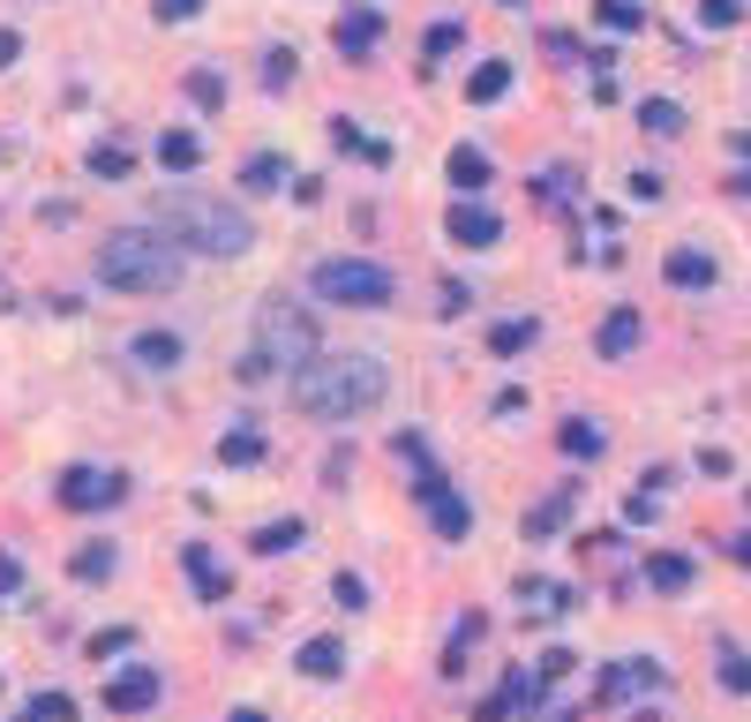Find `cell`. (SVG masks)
Wrapping results in <instances>:
<instances>
[{
    "mask_svg": "<svg viewBox=\"0 0 751 722\" xmlns=\"http://www.w3.org/2000/svg\"><path fill=\"white\" fill-rule=\"evenodd\" d=\"M151 700H159V670H121V678L106 685V708L113 715H151Z\"/></svg>",
    "mask_w": 751,
    "mask_h": 722,
    "instance_id": "9",
    "label": "cell"
},
{
    "mask_svg": "<svg viewBox=\"0 0 751 722\" xmlns=\"http://www.w3.org/2000/svg\"><path fill=\"white\" fill-rule=\"evenodd\" d=\"M135 362H143V369H181V340H173V332H143V340H135Z\"/></svg>",
    "mask_w": 751,
    "mask_h": 722,
    "instance_id": "22",
    "label": "cell"
},
{
    "mask_svg": "<svg viewBox=\"0 0 751 722\" xmlns=\"http://www.w3.org/2000/svg\"><path fill=\"white\" fill-rule=\"evenodd\" d=\"M451 241H459V249H497V241H503V218L481 212V204H451Z\"/></svg>",
    "mask_w": 751,
    "mask_h": 722,
    "instance_id": "10",
    "label": "cell"
},
{
    "mask_svg": "<svg viewBox=\"0 0 751 722\" xmlns=\"http://www.w3.org/2000/svg\"><path fill=\"white\" fill-rule=\"evenodd\" d=\"M391 287H399V279H391L383 263H369V256H324V263H316V294L338 301V309H383Z\"/></svg>",
    "mask_w": 751,
    "mask_h": 722,
    "instance_id": "5",
    "label": "cell"
},
{
    "mask_svg": "<svg viewBox=\"0 0 751 722\" xmlns=\"http://www.w3.org/2000/svg\"><path fill=\"white\" fill-rule=\"evenodd\" d=\"M128 497V474H106V467H68L61 474V505L68 511H106Z\"/></svg>",
    "mask_w": 751,
    "mask_h": 722,
    "instance_id": "7",
    "label": "cell"
},
{
    "mask_svg": "<svg viewBox=\"0 0 751 722\" xmlns=\"http://www.w3.org/2000/svg\"><path fill=\"white\" fill-rule=\"evenodd\" d=\"M737 151H744V159H751V128H744V136H737Z\"/></svg>",
    "mask_w": 751,
    "mask_h": 722,
    "instance_id": "42",
    "label": "cell"
},
{
    "mask_svg": "<svg viewBox=\"0 0 751 722\" xmlns=\"http://www.w3.org/2000/svg\"><path fill=\"white\" fill-rule=\"evenodd\" d=\"M503 90H511V61H481V68L466 76V98H474V106H497Z\"/></svg>",
    "mask_w": 751,
    "mask_h": 722,
    "instance_id": "14",
    "label": "cell"
},
{
    "mask_svg": "<svg viewBox=\"0 0 751 722\" xmlns=\"http://www.w3.org/2000/svg\"><path fill=\"white\" fill-rule=\"evenodd\" d=\"M159 234H166L173 249L188 256H249L255 226L249 212H233L226 196H204V188H173L166 204H159Z\"/></svg>",
    "mask_w": 751,
    "mask_h": 722,
    "instance_id": "2",
    "label": "cell"
},
{
    "mask_svg": "<svg viewBox=\"0 0 751 722\" xmlns=\"http://www.w3.org/2000/svg\"><path fill=\"white\" fill-rule=\"evenodd\" d=\"M331 595L346 602V610H361V602H369V588H361V580H353V572H338V580H331Z\"/></svg>",
    "mask_w": 751,
    "mask_h": 722,
    "instance_id": "36",
    "label": "cell"
},
{
    "mask_svg": "<svg viewBox=\"0 0 751 722\" xmlns=\"http://www.w3.org/2000/svg\"><path fill=\"white\" fill-rule=\"evenodd\" d=\"M188 98H196V106H218V98H226V84H218L210 68H196V76H188Z\"/></svg>",
    "mask_w": 751,
    "mask_h": 722,
    "instance_id": "34",
    "label": "cell"
},
{
    "mask_svg": "<svg viewBox=\"0 0 751 722\" xmlns=\"http://www.w3.org/2000/svg\"><path fill=\"white\" fill-rule=\"evenodd\" d=\"M113 564H121L113 542H84V550H76V580H113Z\"/></svg>",
    "mask_w": 751,
    "mask_h": 722,
    "instance_id": "25",
    "label": "cell"
},
{
    "mask_svg": "<svg viewBox=\"0 0 751 722\" xmlns=\"http://www.w3.org/2000/svg\"><path fill=\"white\" fill-rule=\"evenodd\" d=\"M90 173H98V181H121V173H128V151L98 143V151H90Z\"/></svg>",
    "mask_w": 751,
    "mask_h": 722,
    "instance_id": "31",
    "label": "cell"
},
{
    "mask_svg": "<svg viewBox=\"0 0 751 722\" xmlns=\"http://www.w3.org/2000/svg\"><path fill=\"white\" fill-rule=\"evenodd\" d=\"M383 391H391V377L375 354H316L293 369V399L316 422H361L369 407H383Z\"/></svg>",
    "mask_w": 751,
    "mask_h": 722,
    "instance_id": "1",
    "label": "cell"
},
{
    "mask_svg": "<svg viewBox=\"0 0 751 722\" xmlns=\"http://www.w3.org/2000/svg\"><path fill=\"white\" fill-rule=\"evenodd\" d=\"M451 45H459V23H436V31H428V61H444Z\"/></svg>",
    "mask_w": 751,
    "mask_h": 722,
    "instance_id": "38",
    "label": "cell"
},
{
    "mask_svg": "<svg viewBox=\"0 0 751 722\" xmlns=\"http://www.w3.org/2000/svg\"><path fill=\"white\" fill-rule=\"evenodd\" d=\"M375 39H383V15H375V8H353V15H338V53H353V61H361Z\"/></svg>",
    "mask_w": 751,
    "mask_h": 722,
    "instance_id": "13",
    "label": "cell"
},
{
    "mask_svg": "<svg viewBox=\"0 0 751 722\" xmlns=\"http://www.w3.org/2000/svg\"><path fill=\"white\" fill-rule=\"evenodd\" d=\"M293 662H301V678H338V670H346V647H338V639H308Z\"/></svg>",
    "mask_w": 751,
    "mask_h": 722,
    "instance_id": "16",
    "label": "cell"
},
{
    "mask_svg": "<svg viewBox=\"0 0 751 722\" xmlns=\"http://www.w3.org/2000/svg\"><path fill=\"white\" fill-rule=\"evenodd\" d=\"M646 580H654L662 595H684V588H692V557H676V550L646 557Z\"/></svg>",
    "mask_w": 751,
    "mask_h": 722,
    "instance_id": "17",
    "label": "cell"
},
{
    "mask_svg": "<svg viewBox=\"0 0 751 722\" xmlns=\"http://www.w3.org/2000/svg\"><path fill=\"white\" fill-rule=\"evenodd\" d=\"M601 23H609V31H639V8H631V0H601Z\"/></svg>",
    "mask_w": 751,
    "mask_h": 722,
    "instance_id": "35",
    "label": "cell"
},
{
    "mask_svg": "<svg viewBox=\"0 0 751 722\" xmlns=\"http://www.w3.org/2000/svg\"><path fill=\"white\" fill-rule=\"evenodd\" d=\"M301 542H308V527H301V519H271V527H255V557L301 550Z\"/></svg>",
    "mask_w": 751,
    "mask_h": 722,
    "instance_id": "20",
    "label": "cell"
},
{
    "mask_svg": "<svg viewBox=\"0 0 751 722\" xmlns=\"http://www.w3.org/2000/svg\"><path fill=\"white\" fill-rule=\"evenodd\" d=\"M241 181H249L255 196H271V188H279V181H286V159H271V151H255L249 166H241Z\"/></svg>",
    "mask_w": 751,
    "mask_h": 722,
    "instance_id": "24",
    "label": "cell"
},
{
    "mask_svg": "<svg viewBox=\"0 0 751 722\" xmlns=\"http://www.w3.org/2000/svg\"><path fill=\"white\" fill-rule=\"evenodd\" d=\"M744 564H751V535H744Z\"/></svg>",
    "mask_w": 751,
    "mask_h": 722,
    "instance_id": "43",
    "label": "cell"
},
{
    "mask_svg": "<svg viewBox=\"0 0 751 722\" xmlns=\"http://www.w3.org/2000/svg\"><path fill=\"white\" fill-rule=\"evenodd\" d=\"M639 121L654 128V136H684V106H676V98H646V106H639Z\"/></svg>",
    "mask_w": 751,
    "mask_h": 722,
    "instance_id": "23",
    "label": "cell"
},
{
    "mask_svg": "<svg viewBox=\"0 0 751 722\" xmlns=\"http://www.w3.org/2000/svg\"><path fill=\"white\" fill-rule=\"evenodd\" d=\"M196 159H204V143H196L188 128H166V136H159V166L166 173H188Z\"/></svg>",
    "mask_w": 751,
    "mask_h": 722,
    "instance_id": "18",
    "label": "cell"
},
{
    "mask_svg": "<svg viewBox=\"0 0 751 722\" xmlns=\"http://www.w3.org/2000/svg\"><path fill=\"white\" fill-rule=\"evenodd\" d=\"M542 692H548L542 678H526V670H511V678H503V692L489 700V708H481V722H511V715H534V708H542Z\"/></svg>",
    "mask_w": 751,
    "mask_h": 722,
    "instance_id": "8",
    "label": "cell"
},
{
    "mask_svg": "<svg viewBox=\"0 0 751 722\" xmlns=\"http://www.w3.org/2000/svg\"><path fill=\"white\" fill-rule=\"evenodd\" d=\"M721 685H729V692H751V655L744 647H721Z\"/></svg>",
    "mask_w": 751,
    "mask_h": 722,
    "instance_id": "29",
    "label": "cell"
},
{
    "mask_svg": "<svg viewBox=\"0 0 751 722\" xmlns=\"http://www.w3.org/2000/svg\"><path fill=\"white\" fill-rule=\"evenodd\" d=\"M233 722H263V715H255V708H233Z\"/></svg>",
    "mask_w": 751,
    "mask_h": 722,
    "instance_id": "41",
    "label": "cell"
},
{
    "mask_svg": "<svg viewBox=\"0 0 751 722\" xmlns=\"http://www.w3.org/2000/svg\"><path fill=\"white\" fill-rule=\"evenodd\" d=\"M218 460H226V467H255V460H263V437H255V429H233V437L218 444Z\"/></svg>",
    "mask_w": 751,
    "mask_h": 722,
    "instance_id": "27",
    "label": "cell"
},
{
    "mask_svg": "<svg viewBox=\"0 0 751 722\" xmlns=\"http://www.w3.org/2000/svg\"><path fill=\"white\" fill-rule=\"evenodd\" d=\"M181 564H188V580H196V595H204V602H218V595H226V588H233V580L218 572V557H210L204 542H196V550L181 557Z\"/></svg>",
    "mask_w": 751,
    "mask_h": 722,
    "instance_id": "15",
    "label": "cell"
},
{
    "mask_svg": "<svg viewBox=\"0 0 751 722\" xmlns=\"http://www.w3.org/2000/svg\"><path fill=\"white\" fill-rule=\"evenodd\" d=\"M699 23H707V31H729V23H744V0H699Z\"/></svg>",
    "mask_w": 751,
    "mask_h": 722,
    "instance_id": "30",
    "label": "cell"
},
{
    "mask_svg": "<svg viewBox=\"0 0 751 722\" xmlns=\"http://www.w3.org/2000/svg\"><path fill=\"white\" fill-rule=\"evenodd\" d=\"M15 588H23V564H15V557L0 550V595H15Z\"/></svg>",
    "mask_w": 751,
    "mask_h": 722,
    "instance_id": "39",
    "label": "cell"
},
{
    "mask_svg": "<svg viewBox=\"0 0 751 722\" xmlns=\"http://www.w3.org/2000/svg\"><path fill=\"white\" fill-rule=\"evenodd\" d=\"M662 271H668V287H684V294H707L714 287V256L707 249H676Z\"/></svg>",
    "mask_w": 751,
    "mask_h": 722,
    "instance_id": "12",
    "label": "cell"
},
{
    "mask_svg": "<svg viewBox=\"0 0 751 722\" xmlns=\"http://www.w3.org/2000/svg\"><path fill=\"white\" fill-rule=\"evenodd\" d=\"M181 263L188 256L173 249L159 226H121L98 249V287H113V294H173L181 287Z\"/></svg>",
    "mask_w": 751,
    "mask_h": 722,
    "instance_id": "3",
    "label": "cell"
},
{
    "mask_svg": "<svg viewBox=\"0 0 751 722\" xmlns=\"http://www.w3.org/2000/svg\"><path fill=\"white\" fill-rule=\"evenodd\" d=\"M572 460H601V444H609V429L601 422H564V437H556Z\"/></svg>",
    "mask_w": 751,
    "mask_h": 722,
    "instance_id": "21",
    "label": "cell"
},
{
    "mask_svg": "<svg viewBox=\"0 0 751 722\" xmlns=\"http://www.w3.org/2000/svg\"><path fill=\"white\" fill-rule=\"evenodd\" d=\"M519 602H526V610H564L556 580H526V588H519Z\"/></svg>",
    "mask_w": 751,
    "mask_h": 722,
    "instance_id": "33",
    "label": "cell"
},
{
    "mask_svg": "<svg viewBox=\"0 0 751 722\" xmlns=\"http://www.w3.org/2000/svg\"><path fill=\"white\" fill-rule=\"evenodd\" d=\"M301 362H316V316L301 301L271 294L255 309V362L249 369H301Z\"/></svg>",
    "mask_w": 751,
    "mask_h": 722,
    "instance_id": "4",
    "label": "cell"
},
{
    "mask_svg": "<svg viewBox=\"0 0 751 722\" xmlns=\"http://www.w3.org/2000/svg\"><path fill=\"white\" fill-rule=\"evenodd\" d=\"M414 505L428 511V519H436V535H444V542L474 535V505H466L459 489L444 482V467H421V474H414Z\"/></svg>",
    "mask_w": 751,
    "mask_h": 722,
    "instance_id": "6",
    "label": "cell"
},
{
    "mask_svg": "<svg viewBox=\"0 0 751 722\" xmlns=\"http://www.w3.org/2000/svg\"><path fill=\"white\" fill-rule=\"evenodd\" d=\"M639 332H646V316H639V309H609V316H601V332H594L601 362H624L631 346H639Z\"/></svg>",
    "mask_w": 751,
    "mask_h": 722,
    "instance_id": "11",
    "label": "cell"
},
{
    "mask_svg": "<svg viewBox=\"0 0 751 722\" xmlns=\"http://www.w3.org/2000/svg\"><path fill=\"white\" fill-rule=\"evenodd\" d=\"M121 647H135V633H128V625H113V633H98V639H90L84 655H90V662H106V655H121Z\"/></svg>",
    "mask_w": 751,
    "mask_h": 722,
    "instance_id": "32",
    "label": "cell"
},
{
    "mask_svg": "<svg viewBox=\"0 0 751 722\" xmlns=\"http://www.w3.org/2000/svg\"><path fill=\"white\" fill-rule=\"evenodd\" d=\"M534 340H542V324H534V316H511V324H497V332H489V354H503V362H511V354H526Z\"/></svg>",
    "mask_w": 751,
    "mask_h": 722,
    "instance_id": "19",
    "label": "cell"
},
{
    "mask_svg": "<svg viewBox=\"0 0 751 722\" xmlns=\"http://www.w3.org/2000/svg\"><path fill=\"white\" fill-rule=\"evenodd\" d=\"M451 181H459V188H481V181H489V151L459 143V151H451Z\"/></svg>",
    "mask_w": 751,
    "mask_h": 722,
    "instance_id": "26",
    "label": "cell"
},
{
    "mask_svg": "<svg viewBox=\"0 0 751 722\" xmlns=\"http://www.w3.org/2000/svg\"><path fill=\"white\" fill-rule=\"evenodd\" d=\"M68 715H76V708H68V700H61V692H45L39 708H31V722H68Z\"/></svg>",
    "mask_w": 751,
    "mask_h": 722,
    "instance_id": "37",
    "label": "cell"
},
{
    "mask_svg": "<svg viewBox=\"0 0 751 722\" xmlns=\"http://www.w3.org/2000/svg\"><path fill=\"white\" fill-rule=\"evenodd\" d=\"M196 8H204V0H159V15H173V23H188Z\"/></svg>",
    "mask_w": 751,
    "mask_h": 722,
    "instance_id": "40",
    "label": "cell"
},
{
    "mask_svg": "<svg viewBox=\"0 0 751 722\" xmlns=\"http://www.w3.org/2000/svg\"><path fill=\"white\" fill-rule=\"evenodd\" d=\"M572 497H579V489H556L542 511H526V535H556V527H564V511H572Z\"/></svg>",
    "mask_w": 751,
    "mask_h": 722,
    "instance_id": "28",
    "label": "cell"
}]
</instances>
